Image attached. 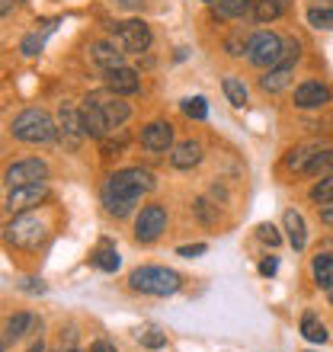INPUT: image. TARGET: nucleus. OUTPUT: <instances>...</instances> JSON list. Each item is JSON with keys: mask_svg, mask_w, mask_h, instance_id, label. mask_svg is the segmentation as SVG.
<instances>
[{"mask_svg": "<svg viewBox=\"0 0 333 352\" xmlns=\"http://www.w3.org/2000/svg\"><path fill=\"white\" fill-rule=\"evenodd\" d=\"M112 42L125 52V55H141L151 48V26L144 19H125V23H116L109 26Z\"/></svg>", "mask_w": 333, "mask_h": 352, "instance_id": "39448f33", "label": "nucleus"}, {"mask_svg": "<svg viewBox=\"0 0 333 352\" xmlns=\"http://www.w3.org/2000/svg\"><path fill=\"white\" fill-rule=\"evenodd\" d=\"M199 160H202V144H199V141H183V144H176L173 154H170V164H173L176 170H193Z\"/></svg>", "mask_w": 333, "mask_h": 352, "instance_id": "f3484780", "label": "nucleus"}, {"mask_svg": "<svg viewBox=\"0 0 333 352\" xmlns=\"http://www.w3.org/2000/svg\"><path fill=\"white\" fill-rule=\"evenodd\" d=\"M253 3H257V0H218V3H215V16L218 19H237V16H244Z\"/></svg>", "mask_w": 333, "mask_h": 352, "instance_id": "4be33fe9", "label": "nucleus"}, {"mask_svg": "<svg viewBox=\"0 0 333 352\" xmlns=\"http://www.w3.org/2000/svg\"><path fill=\"white\" fill-rule=\"evenodd\" d=\"M327 100H330V90H327L324 84H317V80H305V84H298V90H295L298 109H321Z\"/></svg>", "mask_w": 333, "mask_h": 352, "instance_id": "4468645a", "label": "nucleus"}, {"mask_svg": "<svg viewBox=\"0 0 333 352\" xmlns=\"http://www.w3.org/2000/svg\"><path fill=\"white\" fill-rule=\"evenodd\" d=\"M90 52H93V61H96V65H100L103 71L122 67V55H125V52H122V48L116 45V42H96V45H93Z\"/></svg>", "mask_w": 333, "mask_h": 352, "instance_id": "a211bd4d", "label": "nucleus"}, {"mask_svg": "<svg viewBox=\"0 0 333 352\" xmlns=\"http://www.w3.org/2000/svg\"><path fill=\"white\" fill-rule=\"evenodd\" d=\"M42 237H45V224H42V218H36V214H17V218L7 224V241L13 243V247L32 250V247L42 243Z\"/></svg>", "mask_w": 333, "mask_h": 352, "instance_id": "423d86ee", "label": "nucleus"}, {"mask_svg": "<svg viewBox=\"0 0 333 352\" xmlns=\"http://www.w3.org/2000/svg\"><path fill=\"white\" fill-rule=\"evenodd\" d=\"M96 100H100V106H103V112H106V119H109V125L112 129H119L122 122H129V116H131V106L125 100H122L119 93H112V90H106V93H96Z\"/></svg>", "mask_w": 333, "mask_h": 352, "instance_id": "2eb2a0df", "label": "nucleus"}, {"mask_svg": "<svg viewBox=\"0 0 333 352\" xmlns=\"http://www.w3.org/2000/svg\"><path fill=\"white\" fill-rule=\"evenodd\" d=\"M308 23L314 29H333V3H317L308 10Z\"/></svg>", "mask_w": 333, "mask_h": 352, "instance_id": "a878e982", "label": "nucleus"}, {"mask_svg": "<svg viewBox=\"0 0 333 352\" xmlns=\"http://www.w3.org/2000/svg\"><path fill=\"white\" fill-rule=\"evenodd\" d=\"M48 176V167L45 160L39 157H26V160H17V164H10L3 179H7L10 189H17V186H26V183H42Z\"/></svg>", "mask_w": 333, "mask_h": 352, "instance_id": "6e6552de", "label": "nucleus"}, {"mask_svg": "<svg viewBox=\"0 0 333 352\" xmlns=\"http://www.w3.org/2000/svg\"><path fill=\"white\" fill-rule=\"evenodd\" d=\"M183 116H189V119H199V122H202L205 116H208V102H205L202 96H193V100H183Z\"/></svg>", "mask_w": 333, "mask_h": 352, "instance_id": "2f4dec72", "label": "nucleus"}, {"mask_svg": "<svg viewBox=\"0 0 333 352\" xmlns=\"http://www.w3.org/2000/svg\"><path fill=\"white\" fill-rule=\"evenodd\" d=\"M321 221H324L327 228H333V202L321 205Z\"/></svg>", "mask_w": 333, "mask_h": 352, "instance_id": "c9c22d12", "label": "nucleus"}, {"mask_svg": "<svg viewBox=\"0 0 333 352\" xmlns=\"http://www.w3.org/2000/svg\"><path fill=\"white\" fill-rule=\"evenodd\" d=\"M301 336H305L308 343H327V327L314 314H305L301 317Z\"/></svg>", "mask_w": 333, "mask_h": 352, "instance_id": "393cba45", "label": "nucleus"}, {"mask_svg": "<svg viewBox=\"0 0 333 352\" xmlns=\"http://www.w3.org/2000/svg\"><path fill=\"white\" fill-rule=\"evenodd\" d=\"M154 173L151 170H141V167H125L119 173L109 176V183L103 186V205L106 212L116 214V218H125V214L135 208L141 195H148L154 189Z\"/></svg>", "mask_w": 333, "mask_h": 352, "instance_id": "f257e3e1", "label": "nucleus"}, {"mask_svg": "<svg viewBox=\"0 0 333 352\" xmlns=\"http://www.w3.org/2000/svg\"><path fill=\"white\" fill-rule=\"evenodd\" d=\"M67 352H80V349H67Z\"/></svg>", "mask_w": 333, "mask_h": 352, "instance_id": "79ce46f5", "label": "nucleus"}, {"mask_svg": "<svg viewBox=\"0 0 333 352\" xmlns=\"http://www.w3.org/2000/svg\"><path fill=\"white\" fill-rule=\"evenodd\" d=\"M327 170H333V148H327V151L317 148L314 160H311V167H308L305 173L308 176H321V173H327Z\"/></svg>", "mask_w": 333, "mask_h": 352, "instance_id": "c756f323", "label": "nucleus"}, {"mask_svg": "<svg viewBox=\"0 0 333 352\" xmlns=\"http://www.w3.org/2000/svg\"><path fill=\"white\" fill-rule=\"evenodd\" d=\"M29 324H32V317H29V314H17V317H10L7 327H3V349H7V346L13 343V340H19V336H23V330H26Z\"/></svg>", "mask_w": 333, "mask_h": 352, "instance_id": "bb28decb", "label": "nucleus"}, {"mask_svg": "<svg viewBox=\"0 0 333 352\" xmlns=\"http://www.w3.org/2000/svg\"><path fill=\"white\" fill-rule=\"evenodd\" d=\"M282 58H286V38H279L276 32H269V29H263V32H257V36H250L247 42V61L257 67H276L282 65Z\"/></svg>", "mask_w": 333, "mask_h": 352, "instance_id": "20e7f679", "label": "nucleus"}, {"mask_svg": "<svg viewBox=\"0 0 333 352\" xmlns=\"http://www.w3.org/2000/svg\"><path fill=\"white\" fill-rule=\"evenodd\" d=\"M10 131H13V138L26 141V144H45V141H55L58 125L45 109H23L10 122Z\"/></svg>", "mask_w": 333, "mask_h": 352, "instance_id": "7ed1b4c3", "label": "nucleus"}, {"mask_svg": "<svg viewBox=\"0 0 333 352\" xmlns=\"http://www.w3.org/2000/svg\"><path fill=\"white\" fill-rule=\"evenodd\" d=\"M166 231V208L164 205H144L141 214L135 218V241L154 243Z\"/></svg>", "mask_w": 333, "mask_h": 352, "instance_id": "0eeeda50", "label": "nucleus"}, {"mask_svg": "<svg viewBox=\"0 0 333 352\" xmlns=\"http://www.w3.org/2000/svg\"><path fill=\"white\" fill-rule=\"evenodd\" d=\"M45 179L42 183H26V186H17V189H10L7 192V212L10 214H23L29 212L32 205H39L45 199Z\"/></svg>", "mask_w": 333, "mask_h": 352, "instance_id": "9d476101", "label": "nucleus"}, {"mask_svg": "<svg viewBox=\"0 0 333 352\" xmlns=\"http://www.w3.org/2000/svg\"><path fill=\"white\" fill-rule=\"evenodd\" d=\"M29 352H45V343L39 340V343H32V349H29Z\"/></svg>", "mask_w": 333, "mask_h": 352, "instance_id": "ea45409f", "label": "nucleus"}, {"mask_svg": "<svg viewBox=\"0 0 333 352\" xmlns=\"http://www.w3.org/2000/svg\"><path fill=\"white\" fill-rule=\"evenodd\" d=\"M138 343L144 346V349H164L166 333L160 330V327H144V330H138Z\"/></svg>", "mask_w": 333, "mask_h": 352, "instance_id": "c85d7f7f", "label": "nucleus"}, {"mask_svg": "<svg viewBox=\"0 0 333 352\" xmlns=\"http://www.w3.org/2000/svg\"><path fill=\"white\" fill-rule=\"evenodd\" d=\"M116 3H119V7H125V10H138L144 0H116Z\"/></svg>", "mask_w": 333, "mask_h": 352, "instance_id": "58836bf2", "label": "nucleus"}, {"mask_svg": "<svg viewBox=\"0 0 333 352\" xmlns=\"http://www.w3.org/2000/svg\"><path fill=\"white\" fill-rule=\"evenodd\" d=\"M282 221H286V231H288V243H292L295 250H305V243H308L305 218H301L295 208H288V212L282 214Z\"/></svg>", "mask_w": 333, "mask_h": 352, "instance_id": "6ab92c4d", "label": "nucleus"}, {"mask_svg": "<svg viewBox=\"0 0 333 352\" xmlns=\"http://www.w3.org/2000/svg\"><path fill=\"white\" fill-rule=\"evenodd\" d=\"M208 250L205 243H189V247H176V256H186V260H193V256H202Z\"/></svg>", "mask_w": 333, "mask_h": 352, "instance_id": "f704fd0d", "label": "nucleus"}, {"mask_svg": "<svg viewBox=\"0 0 333 352\" xmlns=\"http://www.w3.org/2000/svg\"><path fill=\"white\" fill-rule=\"evenodd\" d=\"M93 263H96V269H103V272H116V269H119V253H116V247H112L109 241H103L100 250L93 253Z\"/></svg>", "mask_w": 333, "mask_h": 352, "instance_id": "5701e85b", "label": "nucleus"}, {"mask_svg": "<svg viewBox=\"0 0 333 352\" xmlns=\"http://www.w3.org/2000/svg\"><path fill=\"white\" fill-rule=\"evenodd\" d=\"M288 10V0H257L253 3V19L257 23H272Z\"/></svg>", "mask_w": 333, "mask_h": 352, "instance_id": "412c9836", "label": "nucleus"}, {"mask_svg": "<svg viewBox=\"0 0 333 352\" xmlns=\"http://www.w3.org/2000/svg\"><path fill=\"white\" fill-rule=\"evenodd\" d=\"M42 45H45V36H39V32H29V36L23 38V45H19V48H23V55L32 58V55H39V52H42Z\"/></svg>", "mask_w": 333, "mask_h": 352, "instance_id": "473e14b6", "label": "nucleus"}, {"mask_svg": "<svg viewBox=\"0 0 333 352\" xmlns=\"http://www.w3.org/2000/svg\"><path fill=\"white\" fill-rule=\"evenodd\" d=\"M141 80H138V71H131V67H112L106 71V90L119 93V96H131V93H138Z\"/></svg>", "mask_w": 333, "mask_h": 352, "instance_id": "ddd939ff", "label": "nucleus"}, {"mask_svg": "<svg viewBox=\"0 0 333 352\" xmlns=\"http://www.w3.org/2000/svg\"><path fill=\"white\" fill-rule=\"evenodd\" d=\"M180 285H183L180 272H173V269H166V266H141L129 276V288L131 292H141V295L166 298V295H176Z\"/></svg>", "mask_w": 333, "mask_h": 352, "instance_id": "f03ea898", "label": "nucleus"}, {"mask_svg": "<svg viewBox=\"0 0 333 352\" xmlns=\"http://www.w3.org/2000/svg\"><path fill=\"white\" fill-rule=\"evenodd\" d=\"M311 202H317V205L333 202V173L324 176L317 186H311Z\"/></svg>", "mask_w": 333, "mask_h": 352, "instance_id": "7c9ffc66", "label": "nucleus"}, {"mask_svg": "<svg viewBox=\"0 0 333 352\" xmlns=\"http://www.w3.org/2000/svg\"><path fill=\"white\" fill-rule=\"evenodd\" d=\"M58 131H61V138H65L67 148H77V144L87 138L83 122H80V109H74L71 102H61V109H58Z\"/></svg>", "mask_w": 333, "mask_h": 352, "instance_id": "9b49d317", "label": "nucleus"}, {"mask_svg": "<svg viewBox=\"0 0 333 352\" xmlns=\"http://www.w3.org/2000/svg\"><path fill=\"white\" fill-rule=\"evenodd\" d=\"M292 74H295V61H282V65L269 67L266 77H259V87H263L266 93H279V90H286L288 87Z\"/></svg>", "mask_w": 333, "mask_h": 352, "instance_id": "dca6fc26", "label": "nucleus"}, {"mask_svg": "<svg viewBox=\"0 0 333 352\" xmlns=\"http://www.w3.org/2000/svg\"><path fill=\"white\" fill-rule=\"evenodd\" d=\"M80 122H83V131H87V138H106L112 131L109 119H106V112H103L100 100H96V93H90L80 106Z\"/></svg>", "mask_w": 333, "mask_h": 352, "instance_id": "1a4fd4ad", "label": "nucleus"}, {"mask_svg": "<svg viewBox=\"0 0 333 352\" xmlns=\"http://www.w3.org/2000/svg\"><path fill=\"white\" fill-rule=\"evenodd\" d=\"M90 352H119V349H116L112 343H106V340H100V343H93V346H90Z\"/></svg>", "mask_w": 333, "mask_h": 352, "instance_id": "4c0bfd02", "label": "nucleus"}, {"mask_svg": "<svg viewBox=\"0 0 333 352\" xmlns=\"http://www.w3.org/2000/svg\"><path fill=\"white\" fill-rule=\"evenodd\" d=\"M222 90H224V96H228L231 106H237V109L247 106V87H244V80H237V77H224Z\"/></svg>", "mask_w": 333, "mask_h": 352, "instance_id": "b1692460", "label": "nucleus"}, {"mask_svg": "<svg viewBox=\"0 0 333 352\" xmlns=\"http://www.w3.org/2000/svg\"><path fill=\"white\" fill-rule=\"evenodd\" d=\"M257 231H259V241L269 243V247H279V241H282V237H279V231L272 228V224H259Z\"/></svg>", "mask_w": 333, "mask_h": 352, "instance_id": "72a5a7b5", "label": "nucleus"}, {"mask_svg": "<svg viewBox=\"0 0 333 352\" xmlns=\"http://www.w3.org/2000/svg\"><path fill=\"white\" fill-rule=\"evenodd\" d=\"M259 272H263V276H276V260H272V256H269V260H263V263H259Z\"/></svg>", "mask_w": 333, "mask_h": 352, "instance_id": "e433bc0d", "label": "nucleus"}, {"mask_svg": "<svg viewBox=\"0 0 333 352\" xmlns=\"http://www.w3.org/2000/svg\"><path fill=\"white\" fill-rule=\"evenodd\" d=\"M170 144H173V125L170 122L158 119L141 129V148L151 151V154H164V151H170Z\"/></svg>", "mask_w": 333, "mask_h": 352, "instance_id": "f8f14e48", "label": "nucleus"}, {"mask_svg": "<svg viewBox=\"0 0 333 352\" xmlns=\"http://www.w3.org/2000/svg\"><path fill=\"white\" fill-rule=\"evenodd\" d=\"M311 276H314L317 288L333 285V256L330 253H317L314 260H311Z\"/></svg>", "mask_w": 333, "mask_h": 352, "instance_id": "aec40b11", "label": "nucleus"}, {"mask_svg": "<svg viewBox=\"0 0 333 352\" xmlns=\"http://www.w3.org/2000/svg\"><path fill=\"white\" fill-rule=\"evenodd\" d=\"M202 3H218V0H202Z\"/></svg>", "mask_w": 333, "mask_h": 352, "instance_id": "a19ab883", "label": "nucleus"}, {"mask_svg": "<svg viewBox=\"0 0 333 352\" xmlns=\"http://www.w3.org/2000/svg\"><path fill=\"white\" fill-rule=\"evenodd\" d=\"M314 154H317V148H295L292 154H288V170H295V173H305L308 167H311V160H314Z\"/></svg>", "mask_w": 333, "mask_h": 352, "instance_id": "cd10ccee", "label": "nucleus"}]
</instances>
